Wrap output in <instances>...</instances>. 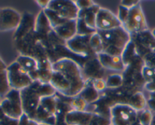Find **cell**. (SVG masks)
I'll use <instances>...</instances> for the list:
<instances>
[{"instance_id":"cell-1","label":"cell","mask_w":155,"mask_h":125,"mask_svg":"<svg viewBox=\"0 0 155 125\" xmlns=\"http://www.w3.org/2000/svg\"><path fill=\"white\" fill-rule=\"evenodd\" d=\"M52 69L50 84L57 93L68 98L78 96L86 83L78 63L70 57H64L52 63Z\"/></svg>"},{"instance_id":"cell-2","label":"cell","mask_w":155,"mask_h":125,"mask_svg":"<svg viewBox=\"0 0 155 125\" xmlns=\"http://www.w3.org/2000/svg\"><path fill=\"white\" fill-rule=\"evenodd\" d=\"M57 91L50 83L44 84L36 81L30 86L21 90V97L24 114L31 120H34L41 99L45 96H53Z\"/></svg>"},{"instance_id":"cell-3","label":"cell","mask_w":155,"mask_h":125,"mask_svg":"<svg viewBox=\"0 0 155 125\" xmlns=\"http://www.w3.org/2000/svg\"><path fill=\"white\" fill-rule=\"evenodd\" d=\"M102 42V53L121 56L131 41V35L123 27L108 31L98 30Z\"/></svg>"},{"instance_id":"cell-4","label":"cell","mask_w":155,"mask_h":125,"mask_svg":"<svg viewBox=\"0 0 155 125\" xmlns=\"http://www.w3.org/2000/svg\"><path fill=\"white\" fill-rule=\"evenodd\" d=\"M7 76L11 89L21 90L31 85L34 81L30 75L16 61L7 66Z\"/></svg>"},{"instance_id":"cell-5","label":"cell","mask_w":155,"mask_h":125,"mask_svg":"<svg viewBox=\"0 0 155 125\" xmlns=\"http://www.w3.org/2000/svg\"><path fill=\"white\" fill-rule=\"evenodd\" d=\"M1 107L6 116L15 120H19L24 114L21 90L11 89L2 98Z\"/></svg>"},{"instance_id":"cell-6","label":"cell","mask_w":155,"mask_h":125,"mask_svg":"<svg viewBox=\"0 0 155 125\" xmlns=\"http://www.w3.org/2000/svg\"><path fill=\"white\" fill-rule=\"evenodd\" d=\"M138 121V111L125 104H119L110 109L112 125H135Z\"/></svg>"},{"instance_id":"cell-7","label":"cell","mask_w":155,"mask_h":125,"mask_svg":"<svg viewBox=\"0 0 155 125\" xmlns=\"http://www.w3.org/2000/svg\"><path fill=\"white\" fill-rule=\"evenodd\" d=\"M123 27L131 36L148 30V24L140 4L130 8L128 17Z\"/></svg>"},{"instance_id":"cell-8","label":"cell","mask_w":155,"mask_h":125,"mask_svg":"<svg viewBox=\"0 0 155 125\" xmlns=\"http://www.w3.org/2000/svg\"><path fill=\"white\" fill-rule=\"evenodd\" d=\"M48 8L67 20H77L80 12L75 2L71 0H51Z\"/></svg>"},{"instance_id":"cell-9","label":"cell","mask_w":155,"mask_h":125,"mask_svg":"<svg viewBox=\"0 0 155 125\" xmlns=\"http://www.w3.org/2000/svg\"><path fill=\"white\" fill-rule=\"evenodd\" d=\"M90 38L91 36L76 35L74 38L67 41L66 48L74 54H77L86 59L97 55L91 48Z\"/></svg>"},{"instance_id":"cell-10","label":"cell","mask_w":155,"mask_h":125,"mask_svg":"<svg viewBox=\"0 0 155 125\" xmlns=\"http://www.w3.org/2000/svg\"><path fill=\"white\" fill-rule=\"evenodd\" d=\"M131 40L136 45L138 54L142 58L148 54L155 53V38L149 30L132 35Z\"/></svg>"},{"instance_id":"cell-11","label":"cell","mask_w":155,"mask_h":125,"mask_svg":"<svg viewBox=\"0 0 155 125\" xmlns=\"http://www.w3.org/2000/svg\"><path fill=\"white\" fill-rule=\"evenodd\" d=\"M123 27L117 15L110 10L101 8L96 16V29L100 31H108Z\"/></svg>"},{"instance_id":"cell-12","label":"cell","mask_w":155,"mask_h":125,"mask_svg":"<svg viewBox=\"0 0 155 125\" xmlns=\"http://www.w3.org/2000/svg\"><path fill=\"white\" fill-rule=\"evenodd\" d=\"M22 14L12 8H0V31L16 30L21 20Z\"/></svg>"},{"instance_id":"cell-13","label":"cell","mask_w":155,"mask_h":125,"mask_svg":"<svg viewBox=\"0 0 155 125\" xmlns=\"http://www.w3.org/2000/svg\"><path fill=\"white\" fill-rule=\"evenodd\" d=\"M82 72L85 80L103 78L105 75V69L100 63L97 55L86 59L83 63Z\"/></svg>"},{"instance_id":"cell-14","label":"cell","mask_w":155,"mask_h":125,"mask_svg":"<svg viewBox=\"0 0 155 125\" xmlns=\"http://www.w3.org/2000/svg\"><path fill=\"white\" fill-rule=\"evenodd\" d=\"M35 22H36L35 15L30 12H24L21 17V23L18 28L15 30L13 35V42H18L29 33L35 31Z\"/></svg>"},{"instance_id":"cell-15","label":"cell","mask_w":155,"mask_h":125,"mask_svg":"<svg viewBox=\"0 0 155 125\" xmlns=\"http://www.w3.org/2000/svg\"><path fill=\"white\" fill-rule=\"evenodd\" d=\"M97 57L101 66L105 69H110L117 72H124L126 66L123 62L121 56H111L105 53H100L97 54Z\"/></svg>"},{"instance_id":"cell-16","label":"cell","mask_w":155,"mask_h":125,"mask_svg":"<svg viewBox=\"0 0 155 125\" xmlns=\"http://www.w3.org/2000/svg\"><path fill=\"white\" fill-rule=\"evenodd\" d=\"M93 116L91 111H71L65 116L64 120L68 125H89Z\"/></svg>"},{"instance_id":"cell-17","label":"cell","mask_w":155,"mask_h":125,"mask_svg":"<svg viewBox=\"0 0 155 125\" xmlns=\"http://www.w3.org/2000/svg\"><path fill=\"white\" fill-rule=\"evenodd\" d=\"M38 62V69L36 71L37 81L44 84L50 83L53 73L52 63L49 59H43Z\"/></svg>"},{"instance_id":"cell-18","label":"cell","mask_w":155,"mask_h":125,"mask_svg":"<svg viewBox=\"0 0 155 125\" xmlns=\"http://www.w3.org/2000/svg\"><path fill=\"white\" fill-rule=\"evenodd\" d=\"M53 30L58 37L67 42L77 35V20L67 21L59 27L54 28Z\"/></svg>"},{"instance_id":"cell-19","label":"cell","mask_w":155,"mask_h":125,"mask_svg":"<svg viewBox=\"0 0 155 125\" xmlns=\"http://www.w3.org/2000/svg\"><path fill=\"white\" fill-rule=\"evenodd\" d=\"M26 72L30 75V78L33 81H37L36 78V71L38 69V62L33 57L28 56L19 55L15 60Z\"/></svg>"},{"instance_id":"cell-20","label":"cell","mask_w":155,"mask_h":125,"mask_svg":"<svg viewBox=\"0 0 155 125\" xmlns=\"http://www.w3.org/2000/svg\"><path fill=\"white\" fill-rule=\"evenodd\" d=\"M53 30L51 23L48 17L44 13L43 10H41L36 16L35 22V32L39 37H44L49 34Z\"/></svg>"},{"instance_id":"cell-21","label":"cell","mask_w":155,"mask_h":125,"mask_svg":"<svg viewBox=\"0 0 155 125\" xmlns=\"http://www.w3.org/2000/svg\"><path fill=\"white\" fill-rule=\"evenodd\" d=\"M101 8L98 5L95 4L92 7L89 8L84 9V10H80L78 14V18H81L88 27L92 29H96V16L98 11Z\"/></svg>"},{"instance_id":"cell-22","label":"cell","mask_w":155,"mask_h":125,"mask_svg":"<svg viewBox=\"0 0 155 125\" xmlns=\"http://www.w3.org/2000/svg\"><path fill=\"white\" fill-rule=\"evenodd\" d=\"M78 96L86 100L89 105L97 102L99 99V92L97 91L94 87L93 84H92V79L86 80L84 88L82 90Z\"/></svg>"},{"instance_id":"cell-23","label":"cell","mask_w":155,"mask_h":125,"mask_svg":"<svg viewBox=\"0 0 155 125\" xmlns=\"http://www.w3.org/2000/svg\"><path fill=\"white\" fill-rule=\"evenodd\" d=\"M33 120L37 122L38 123H41V124L56 125L57 117H56L55 114L49 112L48 110H46L42 105H39Z\"/></svg>"},{"instance_id":"cell-24","label":"cell","mask_w":155,"mask_h":125,"mask_svg":"<svg viewBox=\"0 0 155 125\" xmlns=\"http://www.w3.org/2000/svg\"><path fill=\"white\" fill-rule=\"evenodd\" d=\"M128 105L134 108L137 111H142L145 109L148 105V100L145 98V95L141 91H138L136 93L131 95L129 99Z\"/></svg>"},{"instance_id":"cell-25","label":"cell","mask_w":155,"mask_h":125,"mask_svg":"<svg viewBox=\"0 0 155 125\" xmlns=\"http://www.w3.org/2000/svg\"><path fill=\"white\" fill-rule=\"evenodd\" d=\"M57 104H58V96L57 93L53 96H45V97H42L41 99L40 105H42L43 108L48 110L49 112L52 113V114H55L57 112Z\"/></svg>"},{"instance_id":"cell-26","label":"cell","mask_w":155,"mask_h":125,"mask_svg":"<svg viewBox=\"0 0 155 125\" xmlns=\"http://www.w3.org/2000/svg\"><path fill=\"white\" fill-rule=\"evenodd\" d=\"M70 105L74 111H86L88 109L89 104L86 102V100L80 96H77L75 97L69 98L68 99Z\"/></svg>"},{"instance_id":"cell-27","label":"cell","mask_w":155,"mask_h":125,"mask_svg":"<svg viewBox=\"0 0 155 125\" xmlns=\"http://www.w3.org/2000/svg\"><path fill=\"white\" fill-rule=\"evenodd\" d=\"M106 84H107V89L109 90H114V89L120 88L124 84V78L122 75H110L106 79Z\"/></svg>"},{"instance_id":"cell-28","label":"cell","mask_w":155,"mask_h":125,"mask_svg":"<svg viewBox=\"0 0 155 125\" xmlns=\"http://www.w3.org/2000/svg\"><path fill=\"white\" fill-rule=\"evenodd\" d=\"M98 30L92 29L86 25L85 21L81 18L77 20V35L79 36H92L97 33Z\"/></svg>"},{"instance_id":"cell-29","label":"cell","mask_w":155,"mask_h":125,"mask_svg":"<svg viewBox=\"0 0 155 125\" xmlns=\"http://www.w3.org/2000/svg\"><path fill=\"white\" fill-rule=\"evenodd\" d=\"M44 13L46 15V17H48V20H49L50 23H51V27L52 29L55 28V27H59L60 25L61 24L64 23L65 22H67V20L63 19V18L60 17L58 14H56L54 11H52L50 9L46 8V9H44Z\"/></svg>"},{"instance_id":"cell-30","label":"cell","mask_w":155,"mask_h":125,"mask_svg":"<svg viewBox=\"0 0 155 125\" xmlns=\"http://www.w3.org/2000/svg\"><path fill=\"white\" fill-rule=\"evenodd\" d=\"M11 90L7 76V69H0V97L2 99Z\"/></svg>"},{"instance_id":"cell-31","label":"cell","mask_w":155,"mask_h":125,"mask_svg":"<svg viewBox=\"0 0 155 125\" xmlns=\"http://www.w3.org/2000/svg\"><path fill=\"white\" fill-rule=\"evenodd\" d=\"M153 117L154 114L149 108H145L138 111V122L141 125H151Z\"/></svg>"},{"instance_id":"cell-32","label":"cell","mask_w":155,"mask_h":125,"mask_svg":"<svg viewBox=\"0 0 155 125\" xmlns=\"http://www.w3.org/2000/svg\"><path fill=\"white\" fill-rule=\"evenodd\" d=\"M90 46L92 51L95 54H98L102 53V42L100 35L98 34V31L96 33L91 36L90 38Z\"/></svg>"},{"instance_id":"cell-33","label":"cell","mask_w":155,"mask_h":125,"mask_svg":"<svg viewBox=\"0 0 155 125\" xmlns=\"http://www.w3.org/2000/svg\"><path fill=\"white\" fill-rule=\"evenodd\" d=\"M111 122H110V118H107L105 117L99 115V114H94L92 116V119L90 120V123L89 125H110Z\"/></svg>"},{"instance_id":"cell-34","label":"cell","mask_w":155,"mask_h":125,"mask_svg":"<svg viewBox=\"0 0 155 125\" xmlns=\"http://www.w3.org/2000/svg\"><path fill=\"white\" fill-rule=\"evenodd\" d=\"M142 75L143 76L146 84L147 83L151 82L155 77V69L148 67V66H146L145 65V66L142 68Z\"/></svg>"},{"instance_id":"cell-35","label":"cell","mask_w":155,"mask_h":125,"mask_svg":"<svg viewBox=\"0 0 155 125\" xmlns=\"http://www.w3.org/2000/svg\"><path fill=\"white\" fill-rule=\"evenodd\" d=\"M92 84L94 87L98 92H104L107 90V84L106 81L104 78H97L92 80Z\"/></svg>"},{"instance_id":"cell-36","label":"cell","mask_w":155,"mask_h":125,"mask_svg":"<svg viewBox=\"0 0 155 125\" xmlns=\"http://www.w3.org/2000/svg\"><path fill=\"white\" fill-rule=\"evenodd\" d=\"M129 11H130V8H127L124 7L123 5L119 6L117 17L120 20V22L122 23V25H124L125 23L126 20H127V17H128L129 14Z\"/></svg>"},{"instance_id":"cell-37","label":"cell","mask_w":155,"mask_h":125,"mask_svg":"<svg viewBox=\"0 0 155 125\" xmlns=\"http://www.w3.org/2000/svg\"><path fill=\"white\" fill-rule=\"evenodd\" d=\"M76 5L78 7L80 10H84V9L89 8L92 7L95 4L92 0H78V1H74Z\"/></svg>"},{"instance_id":"cell-38","label":"cell","mask_w":155,"mask_h":125,"mask_svg":"<svg viewBox=\"0 0 155 125\" xmlns=\"http://www.w3.org/2000/svg\"><path fill=\"white\" fill-rule=\"evenodd\" d=\"M145 65L155 69V53H150L143 57Z\"/></svg>"},{"instance_id":"cell-39","label":"cell","mask_w":155,"mask_h":125,"mask_svg":"<svg viewBox=\"0 0 155 125\" xmlns=\"http://www.w3.org/2000/svg\"><path fill=\"white\" fill-rule=\"evenodd\" d=\"M39 123L36 122L35 120H31L25 114L21 116V118L19 119V123L18 125H38Z\"/></svg>"},{"instance_id":"cell-40","label":"cell","mask_w":155,"mask_h":125,"mask_svg":"<svg viewBox=\"0 0 155 125\" xmlns=\"http://www.w3.org/2000/svg\"><path fill=\"white\" fill-rule=\"evenodd\" d=\"M139 4H140V1H138V0H123L121 1L120 5L124 6L127 8H131Z\"/></svg>"},{"instance_id":"cell-41","label":"cell","mask_w":155,"mask_h":125,"mask_svg":"<svg viewBox=\"0 0 155 125\" xmlns=\"http://www.w3.org/2000/svg\"><path fill=\"white\" fill-rule=\"evenodd\" d=\"M18 123H19V120H15L8 116H5L0 121V125H18Z\"/></svg>"},{"instance_id":"cell-42","label":"cell","mask_w":155,"mask_h":125,"mask_svg":"<svg viewBox=\"0 0 155 125\" xmlns=\"http://www.w3.org/2000/svg\"><path fill=\"white\" fill-rule=\"evenodd\" d=\"M145 88L147 90L151 92V93H154V92H155V77L151 82L147 83V84H145Z\"/></svg>"},{"instance_id":"cell-43","label":"cell","mask_w":155,"mask_h":125,"mask_svg":"<svg viewBox=\"0 0 155 125\" xmlns=\"http://www.w3.org/2000/svg\"><path fill=\"white\" fill-rule=\"evenodd\" d=\"M36 2L42 8V10H44V9L48 8L50 1L49 0H37V1H36Z\"/></svg>"},{"instance_id":"cell-44","label":"cell","mask_w":155,"mask_h":125,"mask_svg":"<svg viewBox=\"0 0 155 125\" xmlns=\"http://www.w3.org/2000/svg\"><path fill=\"white\" fill-rule=\"evenodd\" d=\"M64 117H57V123L56 125H68L64 120Z\"/></svg>"},{"instance_id":"cell-45","label":"cell","mask_w":155,"mask_h":125,"mask_svg":"<svg viewBox=\"0 0 155 125\" xmlns=\"http://www.w3.org/2000/svg\"><path fill=\"white\" fill-rule=\"evenodd\" d=\"M7 69V66L5 64L3 60H2V58L0 57V69Z\"/></svg>"},{"instance_id":"cell-46","label":"cell","mask_w":155,"mask_h":125,"mask_svg":"<svg viewBox=\"0 0 155 125\" xmlns=\"http://www.w3.org/2000/svg\"><path fill=\"white\" fill-rule=\"evenodd\" d=\"M5 114L4 113V111H3L1 105H0V121H1L2 120L3 118H4L5 117Z\"/></svg>"},{"instance_id":"cell-47","label":"cell","mask_w":155,"mask_h":125,"mask_svg":"<svg viewBox=\"0 0 155 125\" xmlns=\"http://www.w3.org/2000/svg\"><path fill=\"white\" fill-rule=\"evenodd\" d=\"M151 125H155V114L154 115V117H153V120H152V122H151Z\"/></svg>"},{"instance_id":"cell-48","label":"cell","mask_w":155,"mask_h":125,"mask_svg":"<svg viewBox=\"0 0 155 125\" xmlns=\"http://www.w3.org/2000/svg\"><path fill=\"white\" fill-rule=\"evenodd\" d=\"M151 34H152V36H154V37L155 38V28L154 29V30H152L151 31Z\"/></svg>"},{"instance_id":"cell-49","label":"cell","mask_w":155,"mask_h":125,"mask_svg":"<svg viewBox=\"0 0 155 125\" xmlns=\"http://www.w3.org/2000/svg\"><path fill=\"white\" fill-rule=\"evenodd\" d=\"M2 99L1 97H0V105H1V103H2Z\"/></svg>"},{"instance_id":"cell-50","label":"cell","mask_w":155,"mask_h":125,"mask_svg":"<svg viewBox=\"0 0 155 125\" xmlns=\"http://www.w3.org/2000/svg\"><path fill=\"white\" fill-rule=\"evenodd\" d=\"M135 125H141V124H140V123H139V122H138V121H137V123H136V124H135Z\"/></svg>"},{"instance_id":"cell-51","label":"cell","mask_w":155,"mask_h":125,"mask_svg":"<svg viewBox=\"0 0 155 125\" xmlns=\"http://www.w3.org/2000/svg\"><path fill=\"white\" fill-rule=\"evenodd\" d=\"M38 125H47V124H41V123H39Z\"/></svg>"},{"instance_id":"cell-52","label":"cell","mask_w":155,"mask_h":125,"mask_svg":"<svg viewBox=\"0 0 155 125\" xmlns=\"http://www.w3.org/2000/svg\"><path fill=\"white\" fill-rule=\"evenodd\" d=\"M110 125H112V124H110Z\"/></svg>"}]
</instances>
